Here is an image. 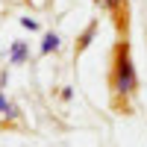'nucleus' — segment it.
<instances>
[{"mask_svg": "<svg viewBox=\"0 0 147 147\" xmlns=\"http://www.w3.org/2000/svg\"><path fill=\"white\" fill-rule=\"evenodd\" d=\"M112 88L118 97H129L132 91L138 88V74L136 65H132V56H129V47L121 44L115 50V65H112Z\"/></svg>", "mask_w": 147, "mask_h": 147, "instance_id": "f257e3e1", "label": "nucleus"}, {"mask_svg": "<svg viewBox=\"0 0 147 147\" xmlns=\"http://www.w3.org/2000/svg\"><path fill=\"white\" fill-rule=\"evenodd\" d=\"M27 56H30V47L27 44H24V41H12V47H9V62L12 65L27 62Z\"/></svg>", "mask_w": 147, "mask_h": 147, "instance_id": "f03ea898", "label": "nucleus"}, {"mask_svg": "<svg viewBox=\"0 0 147 147\" xmlns=\"http://www.w3.org/2000/svg\"><path fill=\"white\" fill-rule=\"evenodd\" d=\"M59 44H62V38H59L56 32H47V35H44V41H41V53L47 56V53H53V50H59Z\"/></svg>", "mask_w": 147, "mask_h": 147, "instance_id": "7ed1b4c3", "label": "nucleus"}, {"mask_svg": "<svg viewBox=\"0 0 147 147\" xmlns=\"http://www.w3.org/2000/svg\"><path fill=\"white\" fill-rule=\"evenodd\" d=\"M97 3L109 12H121V6H127V0H97Z\"/></svg>", "mask_w": 147, "mask_h": 147, "instance_id": "20e7f679", "label": "nucleus"}, {"mask_svg": "<svg viewBox=\"0 0 147 147\" xmlns=\"http://www.w3.org/2000/svg\"><path fill=\"white\" fill-rule=\"evenodd\" d=\"M21 27L32 32V30H38V21H32V18H21Z\"/></svg>", "mask_w": 147, "mask_h": 147, "instance_id": "39448f33", "label": "nucleus"}, {"mask_svg": "<svg viewBox=\"0 0 147 147\" xmlns=\"http://www.w3.org/2000/svg\"><path fill=\"white\" fill-rule=\"evenodd\" d=\"M91 35H94V24H91V27L82 32V41H80V47H85V44H88V41H91Z\"/></svg>", "mask_w": 147, "mask_h": 147, "instance_id": "423d86ee", "label": "nucleus"}, {"mask_svg": "<svg viewBox=\"0 0 147 147\" xmlns=\"http://www.w3.org/2000/svg\"><path fill=\"white\" fill-rule=\"evenodd\" d=\"M9 106H12V103H6V97L0 94V115H3V112H9Z\"/></svg>", "mask_w": 147, "mask_h": 147, "instance_id": "0eeeda50", "label": "nucleus"}]
</instances>
